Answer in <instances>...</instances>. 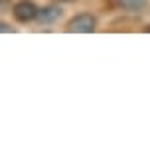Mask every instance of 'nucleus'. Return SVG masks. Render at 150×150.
<instances>
[{"label": "nucleus", "instance_id": "1", "mask_svg": "<svg viewBox=\"0 0 150 150\" xmlns=\"http://www.w3.org/2000/svg\"><path fill=\"white\" fill-rule=\"evenodd\" d=\"M95 28H97V20L89 12L73 16L67 22V26H65L67 32H75V34H91V32H95Z\"/></svg>", "mask_w": 150, "mask_h": 150}, {"label": "nucleus", "instance_id": "2", "mask_svg": "<svg viewBox=\"0 0 150 150\" xmlns=\"http://www.w3.org/2000/svg\"><path fill=\"white\" fill-rule=\"evenodd\" d=\"M12 12H14V18L18 22L22 24H28L32 20H38V10L36 4L34 2H28V0H20V2H16L14 8H12Z\"/></svg>", "mask_w": 150, "mask_h": 150}, {"label": "nucleus", "instance_id": "3", "mask_svg": "<svg viewBox=\"0 0 150 150\" xmlns=\"http://www.w3.org/2000/svg\"><path fill=\"white\" fill-rule=\"evenodd\" d=\"M61 16V8L59 6H44L40 8V12H38V22L40 24H52L55 22L57 18Z\"/></svg>", "mask_w": 150, "mask_h": 150}, {"label": "nucleus", "instance_id": "4", "mask_svg": "<svg viewBox=\"0 0 150 150\" xmlns=\"http://www.w3.org/2000/svg\"><path fill=\"white\" fill-rule=\"evenodd\" d=\"M115 2H117V6L128 10V12H142L148 6V0H115Z\"/></svg>", "mask_w": 150, "mask_h": 150}, {"label": "nucleus", "instance_id": "5", "mask_svg": "<svg viewBox=\"0 0 150 150\" xmlns=\"http://www.w3.org/2000/svg\"><path fill=\"white\" fill-rule=\"evenodd\" d=\"M55 2H73V0H55Z\"/></svg>", "mask_w": 150, "mask_h": 150}, {"label": "nucleus", "instance_id": "6", "mask_svg": "<svg viewBox=\"0 0 150 150\" xmlns=\"http://www.w3.org/2000/svg\"><path fill=\"white\" fill-rule=\"evenodd\" d=\"M146 32H150V26H146Z\"/></svg>", "mask_w": 150, "mask_h": 150}]
</instances>
